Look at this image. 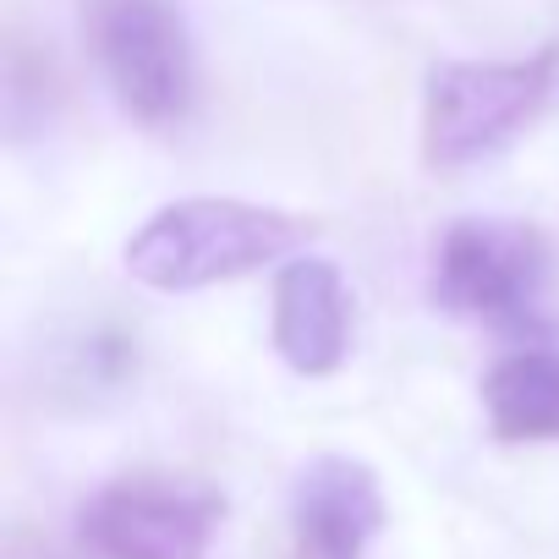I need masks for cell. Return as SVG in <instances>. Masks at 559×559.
<instances>
[{
    "mask_svg": "<svg viewBox=\"0 0 559 559\" xmlns=\"http://www.w3.org/2000/svg\"><path fill=\"white\" fill-rule=\"evenodd\" d=\"M483 417L504 444H559V346H515L483 373Z\"/></svg>",
    "mask_w": 559,
    "mask_h": 559,
    "instance_id": "8",
    "label": "cell"
},
{
    "mask_svg": "<svg viewBox=\"0 0 559 559\" xmlns=\"http://www.w3.org/2000/svg\"><path fill=\"white\" fill-rule=\"evenodd\" d=\"M88 39L99 78L127 121L148 132L187 121L198 94V56L187 17L170 0H94Z\"/></svg>",
    "mask_w": 559,
    "mask_h": 559,
    "instance_id": "4",
    "label": "cell"
},
{
    "mask_svg": "<svg viewBox=\"0 0 559 559\" xmlns=\"http://www.w3.org/2000/svg\"><path fill=\"white\" fill-rule=\"evenodd\" d=\"M384 521L379 472L357 455L324 450L292 483V559H362Z\"/></svg>",
    "mask_w": 559,
    "mask_h": 559,
    "instance_id": "7",
    "label": "cell"
},
{
    "mask_svg": "<svg viewBox=\"0 0 559 559\" xmlns=\"http://www.w3.org/2000/svg\"><path fill=\"white\" fill-rule=\"evenodd\" d=\"M225 499L192 477L127 472L94 488L78 510V537L94 559H209Z\"/></svg>",
    "mask_w": 559,
    "mask_h": 559,
    "instance_id": "5",
    "label": "cell"
},
{
    "mask_svg": "<svg viewBox=\"0 0 559 559\" xmlns=\"http://www.w3.org/2000/svg\"><path fill=\"white\" fill-rule=\"evenodd\" d=\"M319 236L313 219L247 198H176L127 236V274L148 292H209L230 280L286 269Z\"/></svg>",
    "mask_w": 559,
    "mask_h": 559,
    "instance_id": "1",
    "label": "cell"
},
{
    "mask_svg": "<svg viewBox=\"0 0 559 559\" xmlns=\"http://www.w3.org/2000/svg\"><path fill=\"white\" fill-rule=\"evenodd\" d=\"M428 297L450 319L543 346L537 335L559 324V252L521 219H455L433 241Z\"/></svg>",
    "mask_w": 559,
    "mask_h": 559,
    "instance_id": "2",
    "label": "cell"
},
{
    "mask_svg": "<svg viewBox=\"0 0 559 559\" xmlns=\"http://www.w3.org/2000/svg\"><path fill=\"white\" fill-rule=\"evenodd\" d=\"M352 286L346 274L330 258H292L286 269H274V286H269V341L280 352L292 373L302 379H330L346 368L352 357Z\"/></svg>",
    "mask_w": 559,
    "mask_h": 559,
    "instance_id": "6",
    "label": "cell"
},
{
    "mask_svg": "<svg viewBox=\"0 0 559 559\" xmlns=\"http://www.w3.org/2000/svg\"><path fill=\"white\" fill-rule=\"evenodd\" d=\"M559 83V45L515 61H439L423 83V165L466 170L510 148Z\"/></svg>",
    "mask_w": 559,
    "mask_h": 559,
    "instance_id": "3",
    "label": "cell"
}]
</instances>
